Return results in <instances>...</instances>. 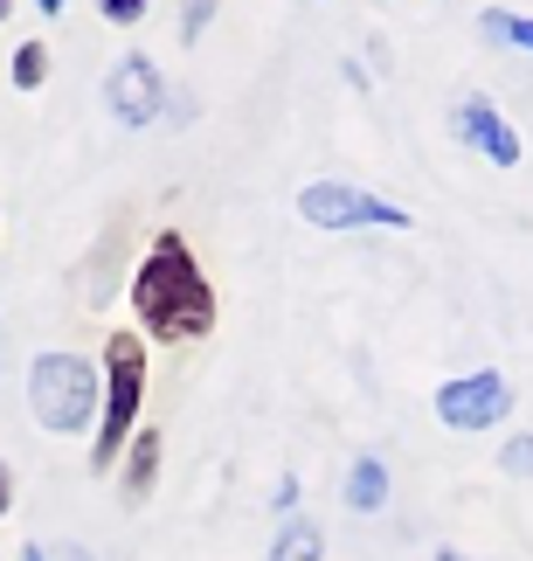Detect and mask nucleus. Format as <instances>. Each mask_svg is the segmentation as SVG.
<instances>
[{
  "instance_id": "obj_1",
  "label": "nucleus",
  "mask_w": 533,
  "mask_h": 561,
  "mask_svg": "<svg viewBox=\"0 0 533 561\" xmlns=\"http://www.w3.org/2000/svg\"><path fill=\"white\" fill-rule=\"evenodd\" d=\"M132 306H139V327L153 340H201L216 327V291H208L195 250L181 236H160L146 250V264L132 277Z\"/></svg>"
},
{
  "instance_id": "obj_2",
  "label": "nucleus",
  "mask_w": 533,
  "mask_h": 561,
  "mask_svg": "<svg viewBox=\"0 0 533 561\" xmlns=\"http://www.w3.org/2000/svg\"><path fill=\"white\" fill-rule=\"evenodd\" d=\"M28 402H35V423L70 437V430H91L97 423V375L91 360L77 354H42L28 368Z\"/></svg>"
},
{
  "instance_id": "obj_3",
  "label": "nucleus",
  "mask_w": 533,
  "mask_h": 561,
  "mask_svg": "<svg viewBox=\"0 0 533 561\" xmlns=\"http://www.w3.org/2000/svg\"><path fill=\"white\" fill-rule=\"evenodd\" d=\"M104 368H112V396H104V416H97L91 465L112 471V450L132 437V416H139V396H146V347H139V333H112V347H104Z\"/></svg>"
},
{
  "instance_id": "obj_4",
  "label": "nucleus",
  "mask_w": 533,
  "mask_h": 561,
  "mask_svg": "<svg viewBox=\"0 0 533 561\" xmlns=\"http://www.w3.org/2000/svg\"><path fill=\"white\" fill-rule=\"evenodd\" d=\"M298 215L318 229H409V208L381 202L368 187H347V181H312L298 194Z\"/></svg>"
},
{
  "instance_id": "obj_5",
  "label": "nucleus",
  "mask_w": 533,
  "mask_h": 561,
  "mask_svg": "<svg viewBox=\"0 0 533 561\" xmlns=\"http://www.w3.org/2000/svg\"><path fill=\"white\" fill-rule=\"evenodd\" d=\"M506 409H513V388H506L499 368H478V375H457L437 388V416L451 430H493Z\"/></svg>"
},
{
  "instance_id": "obj_6",
  "label": "nucleus",
  "mask_w": 533,
  "mask_h": 561,
  "mask_svg": "<svg viewBox=\"0 0 533 561\" xmlns=\"http://www.w3.org/2000/svg\"><path fill=\"white\" fill-rule=\"evenodd\" d=\"M457 139L472 146V153H485L493 167H520V153H526L520 133L499 118V104H493V98H478V91L457 104Z\"/></svg>"
},
{
  "instance_id": "obj_7",
  "label": "nucleus",
  "mask_w": 533,
  "mask_h": 561,
  "mask_svg": "<svg viewBox=\"0 0 533 561\" xmlns=\"http://www.w3.org/2000/svg\"><path fill=\"white\" fill-rule=\"evenodd\" d=\"M112 112L125 125H153L166 112V83H160V70L146 56H125L118 70H112Z\"/></svg>"
},
{
  "instance_id": "obj_8",
  "label": "nucleus",
  "mask_w": 533,
  "mask_h": 561,
  "mask_svg": "<svg viewBox=\"0 0 533 561\" xmlns=\"http://www.w3.org/2000/svg\"><path fill=\"white\" fill-rule=\"evenodd\" d=\"M347 506H354V513L389 506V465H381V458H360V465L347 471Z\"/></svg>"
},
{
  "instance_id": "obj_9",
  "label": "nucleus",
  "mask_w": 533,
  "mask_h": 561,
  "mask_svg": "<svg viewBox=\"0 0 533 561\" xmlns=\"http://www.w3.org/2000/svg\"><path fill=\"white\" fill-rule=\"evenodd\" d=\"M478 28H485V42H506V49H526V56H533V21H526V14H513V8H485Z\"/></svg>"
},
{
  "instance_id": "obj_10",
  "label": "nucleus",
  "mask_w": 533,
  "mask_h": 561,
  "mask_svg": "<svg viewBox=\"0 0 533 561\" xmlns=\"http://www.w3.org/2000/svg\"><path fill=\"white\" fill-rule=\"evenodd\" d=\"M318 548H326V534H318L312 520H291L285 534H277V548H270V561H318Z\"/></svg>"
},
{
  "instance_id": "obj_11",
  "label": "nucleus",
  "mask_w": 533,
  "mask_h": 561,
  "mask_svg": "<svg viewBox=\"0 0 533 561\" xmlns=\"http://www.w3.org/2000/svg\"><path fill=\"white\" fill-rule=\"evenodd\" d=\"M153 465H160V430H139L132 471H125V492H132V500H146V485H153Z\"/></svg>"
},
{
  "instance_id": "obj_12",
  "label": "nucleus",
  "mask_w": 533,
  "mask_h": 561,
  "mask_svg": "<svg viewBox=\"0 0 533 561\" xmlns=\"http://www.w3.org/2000/svg\"><path fill=\"white\" fill-rule=\"evenodd\" d=\"M42 70H49V49H42V42H21V49H14V83H21V91H35Z\"/></svg>"
},
{
  "instance_id": "obj_13",
  "label": "nucleus",
  "mask_w": 533,
  "mask_h": 561,
  "mask_svg": "<svg viewBox=\"0 0 533 561\" xmlns=\"http://www.w3.org/2000/svg\"><path fill=\"white\" fill-rule=\"evenodd\" d=\"M499 471H513V479H533V437H513L499 450Z\"/></svg>"
},
{
  "instance_id": "obj_14",
  "label": "nucleus",
  "mask_w": 533,
  "mask_h": 561,
  "mask_svg": "<svg viewBox=\"0 0 533 561\" xmlns=\"http://www.w3.org/2000/svg\"><path fill=\"white\" fill-rule=\"evenodd\" d=\"M208 14H216V0H187V35H201Z\"/></svg>"
},
{
  "instance_id": "obj_15",
  "label": "nucleus",
  "mask_w": 533,
  "mask_h": 561,
  "mask_svg": "<svg viewBox=\"0 0 533 561\" xmlns=\"http://www.w3.org/2000/svg\"><path fill=\"white\" fill-rule=\"evenodd\" d=\"M42 561H97V554H83L77 541H56V548H42Z\"/></svg>"
},
{
  "instance_id": "obj_16",
  "label": "nucleus",
  "mask_w": 533,
  "mask_h": 561,
  "mask_svg": "<svg viewBox=\"0 0 533 561\" xmlns=\"http://www.w3.org/2000/svg\"><path fill=\"white\" fill-rule=\"evenodd\" d=\"M104 14H112V21H139L146 0H104Z\"/></svg>"
},
{
  "instance_id": "obj_17",
  "label": "nucleus",
  "mask_w": 533,
  "mask_h": 561,
  "mask_svg": "<svg viewBox=\"0 0 533 561\" xmlns=\"http://www.w3.org/2000/svg\"><path fill=\"white\" fill-rule=\"evenodd\" d=\"M14 506V471H8V458H0V513Z\"/></svg>"
},
{
  "instance_id": "obj_18",
  "label": "nucleus",
  "mask_w": 533,
  "mask_h": 561,
  "mask_svg": "<svg viewBox=\"0 0 533 561\" xmlns=\"http://www.w3.org/2000/svg\"><path fill=\"white\" fill-rule=\"evenodd\" d=\"M35 8H42V14H62V0H35Z\"/></svg>"
},
{
  "instance_id": "obj_19",
  "label": "nucleus",
  "mask_w": 533,
  "mask_h": 561,
  "mask_svg": "<svg viewBox=\"0 0 533 561\" xmlns=\"http://www.w3.org/2000/svg\"><path fill=\"white\" fill-rule=\"evenodd\" d=\"M437 561H464V554H451V548H443V554H437Z\"/></svg>"
},
{
  "instance_id": "obj_20",
  "label": "nucleus",
  "mask_w": 533,
  "mask_h": 561,
  "mask_svg": "<svg viewBox=\"0 0 533 561\" xmlns=\"http://www.w3.org/2000/svg\"><path fill=\"white\" fill-rule=\"evenodd\" d=\"M21 561H42V548H28V554H21Z\"/></svg>"
},
{
  "instance_id": "obj_21",
  "label": "nucleus",
  "mask_w": 533,
  "mask_h": 561,
  "mask_svg": "<svg viewBox=\"0 0 533 561\" xmlns=\"http://www.w3.org/2000/svg\"><path fill=\"white\" fill-rule=\"evenodd\" d=\"M0 28H8V0H0Z\"/></svg>"
}]
</instances>
